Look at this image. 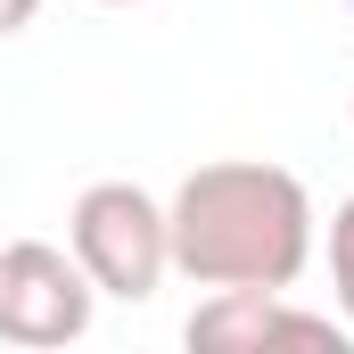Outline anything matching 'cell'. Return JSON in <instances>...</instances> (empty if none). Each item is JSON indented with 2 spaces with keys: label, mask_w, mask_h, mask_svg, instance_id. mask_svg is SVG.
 Returning <instances> with one entry per match:
<instances>
[{
  "label": "cell",
  "mask_w": 354,
  "mask_h": 354,
  "mask_svg": "<svg viewBox=\"0 0 354 354\" xmlns=\"http://www.w3.org/2000/svg\"><path fill=\"white\" fill-rule=\"evenodd\" d=\"M346 124H354V107H346Z\"/></svg>",
  "instance_id": "8"
},
{
  "label": "cell",
  "mask_w": 354,
  "mask_h": 354,
  "mask_svg": "<svg viewBox=\"0 0 354 354\" xmlns=\"http://www.w3.org/2000/svg\"><path fill=\"white\" fill-rule=\"evenodd\" d=\"M189 346H206V354H264V346L346 354L354 330L330 322V313H297L288 288H214V297L189 313Z\"/></svg>",
  "instance_id": "4"
},
{
  "label": "cell",
  "mask_w": 354,
  "mask_h": 354,
  "mask_svg": "<svg viewBox=\"0 0 354 354\" xmlns=\"http://www.w3.org/2000/svg\"><path fill=\"white\" fill-rule=\"evenodd\" d=\"M91 272L75 264V248L50 239H8L0 248V338L8 346H75L91 330Z\"/></svg>",
  "instance_id": "3"
},
{
  "label": "cell",
  "mask_w": 354,
  "mask_h": 354,
  "mask_svg": "<svg viewBox=\"0 0 354 354\" xmlns=\"http://www.w3.org/2000/svg\"><path fill=\"white\" fill-rule=\"evenodd\" d=\"M313 189L264 157L198 165L165 206L174 272L198 288H297L313 264Z\"/></svg>",
  "instance_id": "1"
},
{
  "label": "cell",
  "mask_w": 354,
  "mask_h": 354,
  "mask_svg": "<svg viewBox=\"0 0 354 354\" xmlns=\"http://www.w3.org/2000/svg\"><path fill=\"white\" fill-rule=\"evenodd\" d=\"M33 17H41V0H0V41H8V33H25Z\"/></svg>",
  "instance_id": "6"
},
{
  "label": "cell",
  "mask_w": 354,
  "mask_h": 354,
  "mask_svg": "<svg viewBox=\"0 0 354 354\" xmlns=\"http://www.w3.org/2000/svg\"><path fill=\"white\" fill-rule=\"evenodd\" d=\"M66 248L91 272L99 297H124V305H149L174 272V231H165V206L140 189V181H91L66 214Z\"/></svg>",
  "instance_id": "2"
},
{
  "label": "cell",
  "mask_w": 354,
  "mask_h": 354,
  "mask_svg": "<svg viewBox=\"0 0 354 354\" xmlns=\"http://www.w3.org/2000/svg\"><path fill=\"white\" fill-rule=\"evenodd\" d=\"M330 288H338V322L354 330V198L330 214Z\"/></svg>",
  "instance_id": "5"
},
{
  "label": "cell",
  "mask_w": 354,
  "mask_h": 354,
  "mask_svg": "<svg viewBox=\"0 0 354 354\" xmlns=\"http://www.w3.org/2000/svg\"><path fill=\"white\" fill-rule=\"evenodd\" d=\"M99 8H132V0H99Z\"/></svg>",
  "instance_id": "7"
}]
</instances>
